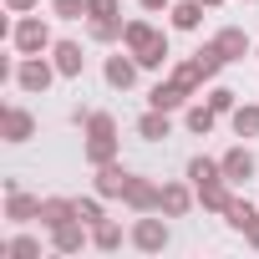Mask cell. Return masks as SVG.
I'll use <instances>...</instances> for the list:
<instances>
[{
	"mask_svg": "<svg viewBox=\"0 0 259 259\" xmlns=\"http://www.w3.org/2000/svg\"><path fill=\"white\" fill-rule=\"evenodd\" d=\"M61 71H56V61H51V51L46 56H21L16 61V71H11V81L26 92V97H41V92H51V81H56Z\"/></svg>",
	"mask_w": 259,
	"mask_h": 259,
	"instance_id": "6da1fadb",
	"label": "cell"
},
{
	"mask_svg": "<svg viewBox=\"0 0 259 259\" xmlns=\"http://www.w3.org/2000/svg\"><path fill=\"white\" fill-rule=\"evenodd\" d=\"M11 46H16L21 56H46V51L56 46V36H51L46 16H21V21L11 26Z\"/></svg>",
	"mask_w": 259,
	"mask_h": 259,
	"instance_id": "7a4b0ae2",
	"label": "cell"
},
{
	"mask_svg": "<svg viewBox=\"0 0 259 259\" xmlns=\"http://www.w3.org/2000/svg\"><path fill=\"white\" fill-rule=\"evenodd\" d=\"M127 244L143 249V254H163V249H168V224L153 219V213H138V224L127 229Z\"/></svg>",
	"mask_w": 259,
	"mask_h": 259,
	"instance_id": "3957f363",
	"label": "cell"
},
{
	"mask_svg": "<svg viewBox=\"0 0 259 259\" xmlns=\"http://www.w3.org/2000/svg\"><path fill=\"white\" fill-rule=\"evenodd\" d=\"M0 138H6V143H31L36 138V117L21 102H6V107H0Z\"/></svg>",
	"mask_w": 259,
	"mask_h": 259,
	"instance_id": "277c9868",
	"label": "cell"
},
{
	"mask_svg": "<svg viewBox=\"0 0 259 259\" xmlns=\"http://www.w3.org/2000/svg\"><path fill=\"white\" fill-rule=\"evenodd\" d=\"M6 219H11V224H36V219H41V198L26 193L16 178H6Z\"/></svg>",
	"mask_w": 259,
	"mask_h": 259,
	"instance_id": "5b68a950",
	"label": "cell"
},
{
	"mask_svg": "<svg viewBox=\"0 0 259 259\" xmlns=\"http://www.w3.org/2000/svg\"><path fill=\"white\" fill-rule=\"evenodd\" d=\"M193 203H198V188L193 183H163V193H158V213L163 219H183Z\"/></svg>",
	"mask_w": 259,
	"mask_h": 259,
	"instance_id": "8992f818",
	"label": "cell"
},
{
	"mask_svg": "<svg viewBox=\"0 0 259 259\" xmlns=\"http://www.w3.org/2000/svg\"><path fill=\"white\" fill-rule=\"evenodd\" d=\"M138 71H143V66H138L133 51H127V56H107V61H102V76H107L112 92H133V87H138Z\"/></svg>",
	"mask_w": 259,
	"mask_h": 259,
	"instance_id": "52a82bcc",
	"label": "cell"
},
{
	"mask_svg": "<svg viewBox=\"0 0 259 259\" xmlns=\"http://www.w3.org/2000/svg\"><path fill=\"white\" fill-rule=\"evenodd\" d=\"M127 183H133V173L122 168V158H112V163H102V168H97L92 193H102V198H122V193H127Z\"/></svg>",
	"mask_w": 259,
	"mask_h": 259,
	"instance_id": "ba28073f",
	"label": "cell"
},
{
	"mask_svg": "<svg viewBox=\"0 0 259 259\" xmlns=\"http://www.w3.org/2000/svg\"><path fill=\"white\" fill-rule=\"evenodd\" d=\"M158 193H163V183H153V178H143V173H133V183H127V193H122V203L133 208V213H153V208H158Z\"/></svg>",
	"mask_w": 259,
	"mask_h": 259,
	"instance_id": "9c48e42d",
	"label": "cell"
},
{
	"mask_svg": "<svg viewBox=\"0 0 259 259\" xmlns=\"http://www.w3.org/2000/svg\"><path fill=\"white\" fill-rule=\"evenodd\" d=\"M188 97H193L188 87H178L173 76H163V81L148 92V107H158V112H183V107H188Z\"/></svg>",
	"mask_w": 259,
	"mask_h": 259,
	"instance_id": "30bf717a",
	"label": "cell"
},
{
	"mask_svg": "<svg viewBox=\"0 0 259 259\" xmlns=\"http://www.w3.org/2000/svg\"><path fill=\"white\" fill-rule=\"evenodd\" d=\"M51 61H56V71H61L66 81H76V76L87 71V56H81V41H56V46H51Z\"/></svg>",
	"mask_w": 259,
	"mask_h": 259,
	"instance_id": "8fae6325",
	"label": "cell"
},
{
	"mask_svg": "<svg viewBox=\"0 0 259 259\" xmlns=\"http://www.w3.org/2000/svg\"><path fill=\"white\" fill-rule=\"evenodd\" d=\"M122 153V143H117V133H87V143H81V158L92 163V168H102V163H112Z\"/></svg>",
	"mask_w": 259,
	"mask_h": 259,
	"instance_id": "7c38bea8",
	"label": "cell"
},
{
	"mask_svg": "<svg viewBox=\"0 0 259 259\" xmlns=\"http://www.w3.org/2000/svg\"><path fill=\"white\" fill-rule=\"evenodd\" d=\"M219 163H224V178H229V183H249V178L259 173V163H254V153H249L244 143H239V148H229Z\"/></svg>",
	"mask_w": 259,
	"mask_h": 259,
	"instance_id": "4fadbf2b",
	"label": "cell"
},
{
	"mask_svg": "<svg viewBox=\"0 0 259 259\" xmlns=\"http://www.w3.org/2000/svg\"><path fill=\"white\" fill-rule=\"evenodd\" d=\"M81 244H92V229H87L81 219H71V224L51 229V249H56V254H81Z\"/></svg>",
	"mask_w": 259,
	"mask_h": 259,
	"instance_id": "5bb4252c",
	"label": "cell"
},
{
	"mask_svg": "<svg viewBox=\"0 0 259 259\" xmlns=\"http://www.w3.org/2000/svg\"><path fill=\"white\" fill-rule=\"evenodd\" d=\"M158 36H163V31H158L153 21H127V26H122V51L143 56V51H148V46H153Z\"/></svg>",
	"mask_w": 259,
	"mask_h": 259,
	"instance_id": "9a60e30c",
	"label": "cell"
},
{
	"mask_svg": "<svg viewBox=\"0 0 259 259\" xmlns=\"http://www.w3.org/2000/svg\"><path fill=\"white\" fill-rule=\"evenodd\" d=\"M198 203H203L208 213H224V208L234 203V183H229V178H208V183H198Z\"/></svg>",
	"mask_w": 259,
	"mask_h": 259,
	"instance_id": "2e32d148",
	"label": "cell"
},
{
	"mask_svg": "<svg viewBox=\"0 0 259 259\" xmlns=\"http://www.w3.org/2000/svg\"><path fill=\"white\" fill-rule=\"evenodd\" d=\"M76 219V198H41V229L51 234V229H61V224H71Z\"/></svg>",
	"mask_w": 259,
	"mask_h": 259,
	"instance_id": "e0dca14e",
	"label": "cell"
},
{
	"mask_svg": "<svg viewBox=\"0 0 259 259\" xmlns=\"http://www.w3.org/2000/svg\"><path fill=\"white\" fill-rule=\"evenodd\" d=\"M173 133V112H158V107H148L143 117H138V138L143 143H163Z\"/></svg>",
	"mask_w": 259,
	"mask_h": 259,
	"instance_id": "ac0fdd59",
	"label": "cell"
},
{
	"mask_svg": "<svg viewBox=\"0 0 259 259\" xmlns=\"http://www.w3.org/2000/svg\"><path fill=\"white\" fill-rule=\"evenodd\" d=\"M203 0H173L168 6V21H173V31H198L203 26Z\"/></svg>",
	"mask_w": 259,
	"mask_h": 259,
	"instance_id": "d6986e66",
	"label": "cell"
},
{
	"mask_svg": "<svg viewBox=\"0 0 259 259\" xmlns=\"http://www.w3.org/2000/svg\"><path fill=\"white\" fill-rule=\"evenodd\" d=\"M213 41H219V51H224L229 61H244V56L254 51V41H249V31H244V26H224Z\"/></svg>",
	"mask_w": 259,
	"mask_h": 259,
	"instance_id": "ffe728a7",
	"label": "cell"
},
{
	"mask_svg": "<svg viewBox=\"0 0 259 259\" xmlns=\"http://www.w3.org/2000/svg\"><path fill=\"white\" fill-rule=\"evenodd\" d=\"M122 16H87V36L97 41V46H112V41H122Z\"/></svg>",
	"mask_w": 259,
	"mask_h": 259,
	"instance_id": "44dd1931",
	"label": "cell"
},
{
	"mask_svg": "<svg viewBox=\"0 0 259 259\" xmlns=\"http://www.w3.org/2000/svg\"><path fill=\"white\" fill-rule=\"evenodd\" d=\"M183 127H188L193 138H208L213 127H219V112H213L208 102H198V107H183Z\"/></svg>",
	"mask_w": 259,
	"mask_h": 259,
	"instance_id": "7402d4cb",
	"label": "cell"
},
{
	"mask_svg": "<svg viewBox=\"0 0 259 259\" xmlns=\"http://www.w3.org/2000/svg\"><path fill=\"white\" fill-rule=\"evenodd\" d=\"M229 122H234L239 138H259V102H239V107L229 112Z\"/></svg>",
	"mask_w": 259,
	"mask_h": 259,
	"instance_id": "603a6c76",
	"label": "cell"
},
{
	"mask_svg": "<svg viewBox=\"0 0 259 259\" xmlns=\"http://www.w3.org/2000/svg\"><path fill=\"white\" fill-rule=\"evenodd\" d=\"M193 61H198V71H203L208 81H219V71L229 66V56L219 51V41H208V46H198V51H193Z\"/></svg>",
	"mask_w": 259,
	"mask_h": 259,
	"instance_id": "cb8c5ba5",
	"label": "cell"
},
{
	"mask_svg": "<svg viewBox=\"0 0 259 259\" xmlns=\"http://www.w3.org/2000/svg\"><path fill=\"white\" fill-rule=\"evenodd\" d=\"M168 76H173V81H178V87H188V92H193V97H198V87H203V81H208V76H203V71H198V61H193V56H183V61H173V66H168Z\"/></svg>",
	"mask_w": 259,
	"mask_h": 259,
	"instance_id": "d4e9b609",
	"label": "cell"
},
{
	"mask_svg": "<svg viewBox=\"0 0 259 259\" xmlns=\"http://www.w3.org/2000/svg\"><path fill=\"white\" fill-rule=\"evenodd\" d=\"M208 178H224V163H219V158H203V153L188 158V183L198 188V183H208Z\"/></svg>",
	"mask_w": 259,
	"mask_h": 259,
	"instance_id": "484cf974",
	"label": "cell"
},
{
	"mask_svg": "<svg viewBox=\"0 0 259 259\" xmlns=\"http://www.w3.org/2000/svg\"><path fill=\"white\" fill-rule=\"evenodd\" d=\"M224 219H229V229H239V234H244V229H249V224L259 219V208H254L249 198H239V193H234V203L224 208Z\"/></svg>",
	"mask_w": 259,
	"mask_h": 259,
	"instance_id": "4316f807",
	"label": "cell"
},
{
	"mask_svg": "<svg viewBox=\"0 0 259 259\" xmlns=\"http://www.w3.org/2000/svg\"><path fill=\"white\" fill-rule=\"evenodd\" d=\"M92 249H102V254H112V249H122V229H117L112 219H102V224H92Z\"/></svg>",
	"mask_w": 259,
	"mask_h": 259,
	"instance_id": "83f0119b",
	"label": "cell"
},
{
	"mask_svg": "<svg viewBox=\"0 0 259 259\" xmlns=\"http://www.w3.org/2000/svg\"><path fill=\"white\" fill-rule=\"evenodd\" d=\"M6 259H41V239H36V234H16V239H6Z\"/></svg>",
	"mask_w": 259,
	"mask_h": 259,
	"instance_id": "f1b7e54d",
	"label": "cell"
},
{
	"mask_svg": "<svg viewBox=\"0 0 259 259\" xmlns=\"http://www.w3.org/2000/svg\"><path fill=\"white\" fill-rule=\"evenodd\" d=\"M102 203H107L102 193H92V198H76V219H81L87 229H92V224H102V219H107V208H102Z\"/></svg>",
	"mask_w": 259,
	"mask_h": 259,
	"instance_id": "f546056e",
	"label": "cell"
},
{
	"mask_svg": "<svg viewBox=\"0 0 259 259\" xmlns=\"http://www.w3.org/2000/svg\"><path fill=\"white\" fill-rule=\"evenodd\" d=\"M208 107H213L219 117H229V112L239 107V92H229V87H208Z\"/></svg>",
	"mask_w": 259,
	"mask_h": 259,
	"instance_id": "4dcf8cb0",
	"label": "cell"
},
{
	"mask_svg": "<svg viewBox=\"0 0 259 259\" xmlns=\"http://www.w3.org/2000/svg\"><path fill=\"white\" fill-rule=\"evenodd\" d=\"M51 16L56 21H81L87 16V0H51Z\"/></svg>",
	"mask_w": 259,
	"mask_h": 259,
	"instance_id": "1f68e13d",
	"label": "cell"
},
{
	"mask_svg": "<svg viewBox=\"0 0 259 259\" xmlns=\"http://www.w3.org/2000/svg\"><path fill=\"white\" fill-rule=\"evenodd\" d=\"M87 16H122V0H87Z\"/></svg>",
	"mask_w": 259,
	"mask_h": 259,
	"instance_id": "d6a6232c",
	"label": "cell"
},
{
	"mask_svg": "<svg viewBox=\"0 0 259 259\" xmlns=\"http://www.w3.org/2000/svg\"><path fill=\"white\" fill-rule=\"evenodd\" d=\"M36 6H41V0H6V11H11V16H31Z\"/></svg>",
	"mask_w": 259,
	"mask_h": 259,
	"instance_id": "836d02e7",
	"label": "cell"
},
{
	"mask_svg": "<svg viewBox=\"0 0 259 259\" xmlns=\"http://www.w3.org/2000/svg\"><path fill=\"white\" fill-rule=\"evenodd\" d=\"M138 6H143V11H163V16H168V6H173V0H138Z\"/></svg>",
	"mask_w": 259,
	"mask_h": 259,
	"instance_id": "e575fe53",
	"label": "cell"
},
{
	"mask_svg": "<svg viewBox=\"0 0 259 259\" xmlns=\"http://www.w3.org/2000/svg\"><path fill=\"white\" fill-rule=\"evenodd\" d=\"M244 239H249V249H259V219H254V224L244 229Z\"/></svg>",
	"mask_w": 259,
	"mask_h": 259,
	"instance_id": "d590c367",
	"label": "cell"
},
{
	"mask_svg": "<svg viewBox=\"0 0 259 259\" xmlns=\"http://www.w3.org/2000/svg\"><path fill=\"white\" fill-rule=\"evenodd\" d=\"M203 6H208V11H219V6H224V0H203Z\"/></svg>",
	"mask_w": 259,
	"mask_h": 259,
	"instance_id": "8d00e7d4",
	"label": "cell"
},
{
	"mask_svg": "<svg viewBox=\"0 0 259 259\" xmlns=\"http://www.w3.org/2000/svg\"><path fill=\"white\" fill-rule=\"evenodd\" d=\"M244 6H254V0H244Z\"/></svg>",
	"mask_w": 259,
	"mask_h": 259,
	"instance_id": "74e56055",
	"label": "cell"
},
{
	"mask_svg": "<svg viewBox=\"0 0 259 259\" xmlns=\"http://www.w3.org/2000/svg\"><path fill=\"white\" fill-rule=\"evenodd\" d=\"M254 56H259V46H254Z\"/></svg>",
	"mask_w": 259,
	"mask_h": 259,
	"instance_id": "f35d334b",
	"label": "cell"
}]
</instances>
